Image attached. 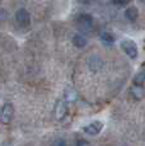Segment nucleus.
Masks as SVG:
<instances>
[{
	"label": "nucleus",
	"instance_id": "1",
	"mask_svg": "<svg viewBox=\"0 0 145 146\" xmlns=\"http://www.w3.org/2000/svg\"><path fill=\"white\" fill-rule=\"evenodd\" d=\"M13 114H14L13 104H10V103H5V104L0 108V123L8 125V123L12 121Z\"/></svg>",
	"mask_w": 145,
	"mask_h": 146
},
{
	"label": "nucleus",
	"instance_id": "2",
	"mask_svg": "<svg viewBox=\"0 0 145 146\" xmlns=\"http://www.w3.org/2000/svg\"><path fill=\"white\" fill-rule=\"evenodd\" d=\"M121 47L122 50L125 51V53H126L127 56H129L130 58H134L135 60L136 57H138V46H136V43L134 41L131 40H125L121 42Z\"/></svg>",
	"mask_w": 145,
	"mask_h": 146
},
{
	"label": "nucleus",
	"instance_id": "3",
	"mask_svg": "<svg viewBox=\"0 0 145 146\" xmlns=\"http://www.w3.org/2000/svg\"><path fill=\"white\" fill-rule=\"evenodd\" d=\"M78 28L83 32H89L93 27V18L89 14H82L78 17Z\"/></svg>",
	"mask_w": 145,
	"mask_h": 146
},
{
	"label": "nucleus",
	"instance_id": "4",
	"mask_svg": "<svg viewBox=\"0 0 145 146\" xmlns=\"http://www.w3.org/2000/svg\"><path fill=\"white\" fill-rule=\"evenodd\" d=\"M15 21H17V23H18L19 26L27 27L29 24V22H31V15H29L28 10L24 9V8L19 9L18 12L15 13Z\"/></svg>",
	"mask_w": 145,
	"mask_h": 146
},
{
	"label": "nucleus",
	"instance_id": "5",
	"mask_svg": "<svg viewBox=\"0 0 145 146\" xmlns=\"http://www.w3.org/2000/svg\"><path fill=\"white\" fill-rule=\"evenodd\" d=\"M103 128V123L101 121H93V122H90L89 125H87L84 128H83V131H84L87 135H90V136H96V135H98L99 132L102 131Z\"/></svg>",
	"mask_w": 145,
	"mask_h": 146
},
{
	"label": "nucleus",
	"instance_id": "6",
	"mask_svg": "<svg viewBox=\"0 0 145 146\" xmlns=\"http://www.w3.org/2000/svg\"><path fill=\"white\" fill-rule=\"evenodd\" d=\"M66 113H68V103L65 100H59L55 106V117L57 121H61L65 118Z\"/></svg>",
	"mask_w": 145,
	"mask_h": 146
},
{
	"label": "nucleus",
	"instance_id": "7",
	"mask_svg": "<svg viewBox=\"0 0 145 146\" xmlns=\"http://www.w3.org/2000/svg\"><path fill=\"white\" fill-rule=\"evenodd\" d=\"M103 65V61L101 60V58L98 57V56H92L88 60V67L90 70H99Z\"/></svg>",
	"mask_w": 145,
	"mask_h": 146
},
{
	"label": "nucleus",
	"instance_id": "8",
	"mask_svg": "<svg viewBox=\"0 0 145 146\" xmlns=\"http://www.w3.org/2000/svg\"><path fill=\"white\" fill-rule=\"evenodd\" d=\"M125 15H126V18L129 19V21L134 22V21H136V19H138L139 10L136 9L135 7H130V8H127V9H126V12H125Z\"/></svg>",
	"mask_w": 145,
	"mask_h": 146
},
{
	"label": "nucleus",
	"instance_id": "9",
	"mask_svg": "<svg viewBox=\"0 0 145 146\" xmlns=\"http://www.w3.org/2000/svg\"><path fill=\"white\" fill-rule=\"evenodd\" d=\"M72 43H74V46L78 47V48H83V47L87 44V40H85V37L82 35H75L74 37H72Z\"/></svg>",
	"mask_w": 145,
	"mask_h": 146
},
{
	"label": "nucleus",
	"instance_id": "10",
	"mask_svg": "<svg viewBox=\"0 0 145 146\" xmlns=\"http://www.w3.org/2000/svg\"><path fill=\"white\" fill-rule=\"evenodd\" d=\"M75 99H76V93H75V90L71 89V88H68L65 90V93H64V99L63 100H65V102L68 103V102H74Z\"/></svg>",
	"mask_w": 145,
	"mask_h": 146
},
{
	"label": "nucleus",
	"instance_id": "11",
	"mask_svg": "<svg viewBox=\"0 0 145 146\" xmlns=\"http://www.w3.org/2000/svg\"><path fill=\"white\" fill-rule=\"evenodd\" d=\"M144 80H145L144 71H140L139 74H136V75H135V78H134V85L143 88V85H144Z\"/></svg>",
	"mask_w": 145,
	"mask_h": 146
},
{
	"label": "nucleus",
	"instance_id": "12",
	"mask_svg": "<svg viewBox=\"0 0 145 146\" xmlns=\"http://www.w3.org/2000/svg\"><path fill=\"white\" fill-rule=\"evenodd\" d=\"M143 88H140V86H135L134 89H131V95H132L134 99L136 100H140L143 99Z\"/></svg>",
	"mask_w": 145,
	"mask_h": 146
},
{
	"label": "nucleus",
	"instance_id": "13",
	"mask_svg": "<svg viewBox=\"0 0 145 146\" xmlns=\"http://www.w3.org/2000/svg\"><path fill=\"white\" fill-rule=\"evenodd\" d=\"M102 41L106 42V43H108V44H111V43L115 42V37H113L111 33L104 32V33H102Z\"/></svg>",
	"mask_w": 145,
	"mask_h": 146
},
{
	"label": "nucleus",
	"instance_id": "14",
	"mask_svg": "<svg viewBox=\"0 0 145 146\" xmlns=\"http://www.w3.org/2000/svg\"><path fill=\"white\" fill-rule=\"evenodd\" d=\"M51 146H66V141L64 139H57L52 142Z\"/></svg>",
	"mask_w": 145,
	"mask_h": 146
},
{
	"label": "nucleus",
	"instance_id": "15",
	"mask_svg": "<svg viewBox=\"0 0 145 146\" xmlns=\"http://www.w3.org/2000/svg\"><path fill=\"white\" fill-rule=\"evenodd\" d=\"M75 146H92V145L89 144L87 140H78L76 144H75Z\"/></svg>",
	"mask_w": 145,
	"mask_h": 146
},
{
	"label": "nucleus",
	"instance_id": "16",
	"mask_svg": "<svg viewBox=\"0 0 145 146\" xmlns=\"http://www.w3.org/2000/svg\"><path fill=\"white\" fill-rule=\"evenodd\" d=\"M7 17H8V13L5 12L4 9H1V8H0V21H5V19H7Z\"/></svg>",
	"mask_w": 145,
	"mask_h": 146
},
{
	"label": "nucleus",
	"instance_id": "17",
	"mask_svg": "<svg viewBox=\"0 0 145 146\" xmlns=\"http://www.w3.org/2000/svg\"><path fill=\"white\" fill-rule=\"evenodd\" d=\"M115 4H120V5H124V4H127V3H130L131 0H112Z\"/></svg>",
	"mask_w": 145,
	"mask_h": 146
},
{
	"label": "nucleus",
	"instance_id": "18",
	"mask_svg": "<svg viewBox=\"0 0 145 146\" xmlns=\"http://www.w3.org/2000/svg\"><path fill=\"white\" fill-rule=\"evenodd\" d=\"M79 3H82V4H88V3H90L92 0H78Z\"/></svg>",
	"mask_w": 145,
	"mask_h": 146
}]
</instances>
